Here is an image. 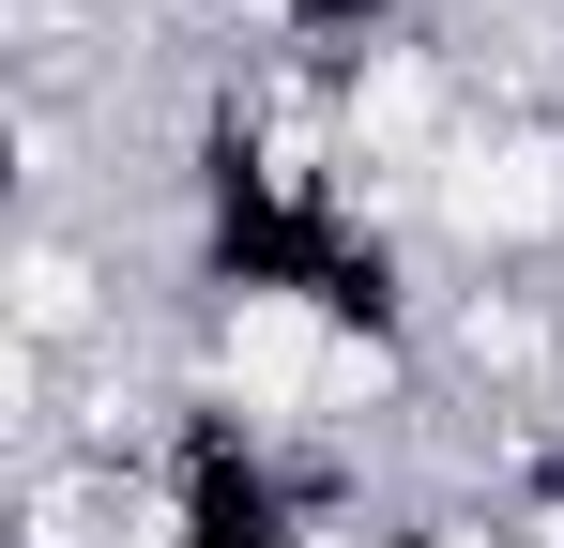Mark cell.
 I'll return each mask as SVG.
<instances>
[{
    "mask_svg": "<svg viewBox=\"0 0 564 548\" xmlns=\"http://www.w3.org/2000/svg\"><path fill=\"white\" fill-rule=\"evenodd\" d=\"M15 351H46V365H107L122 351V229L15 213Z\"/></svg>",
    "mask_w": 564,
    "mask_h": 548,
    "instance_id": "obj_1",
    "label": "cell"
},
{
    "mask_svg": "<svg viewBox=\"0 0 564 548\" xmlns=\"http://www.w3.org/2000/svg\"><path fill=\"white\" fill-rule=\"evenodd\" d=\"M412 31V0H245V62H305V77H351L367 46H397Z\"/></svg>",
    "mask_w": 564,
    "mask_h": 548,
    "instance_id": "obj_2",
    "label": "cell"
}]
</instances>
